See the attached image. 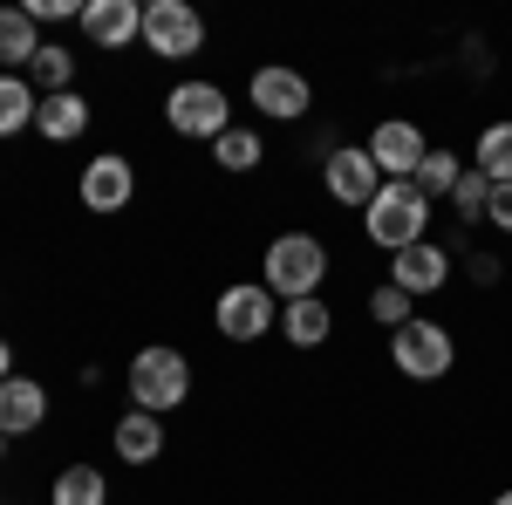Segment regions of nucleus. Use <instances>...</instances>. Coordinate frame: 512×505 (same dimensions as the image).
Masks as SVG:
<instances>
[{
    "label": "nucleus",
    "mask_w": 512,
    "mask_h": 505,
    "mask_svg": "<svg viewBox=\"0 0 512 505\" xmlns=\"http://www.w3.org/2000/svg\"><path fill=\"white\" fill-rule=\"evenodd\" d=\"M260 280H267V294H274L280 308L287 301H308V294H321V280H328V246L315 233H280L267 246V260H260Z\"/></svg>",
    "instance_id": "f257e3e1"
},
{
    "label": "nucleus",
    "mask_w": 512,
    "mask_h": 505,
    "mask_svg": "<svg viewBox=\"0 0 512 505\" xmlns=\"http://www.w3.org/2000/svg\"><path fill=\"white\" fill-rule=\"evenodd\" d=\"M185 396H192V362H185V349L151 342V349L130 355V410L164 417V410H178Z\"/></svg>",
    "instance_id": "f03ea898"
},
{
    "label": "nucleus",
    "mask_w": 512,
    "mask_h": 505,
    "mask_svg": "<svg viewBox=\"0 0 512 505\" xmlns=\"http://www.w3.org/2000/svg\"><path fill=\"white\" fill-rule=\"evenodd\" d=\"M362 226H369V239H376L383 253H403V246L431 239V198L417 192V185H383V192L369 198Z\"/></svg>",
    "instance_id": "7ed1b4c3"
},
{
    "label": "nucleus",
    "mask_w": 512,
    "mask_h": 505,
    "mask_svg": "<svg viewBox=\"0 0 512 505\" xmlns=\"http://www.w3.org/2000/svg\"><path fill=\"white\" fill-rule=\"evenodd\" d=\"M390 362L403 369V383H444L451 369H458V342H451V328L444 321H403L390 335Z\"/></svg>",
    "instance_id": "20e7f679"
},
{
    "label": "nucleus",
    "mask_w": 512,
    "mask_h": 505,
    "mask_svg": "<svg viewBox=\"0 0 512 505\" xmlns=\"http://www.w3.org/2000/svg\"><path fill=\"white\" fill-rule=\"evenodd\" d=\"M164 123H171L178 137H205V144H212V137L233 130V103H226L219 82H198L192 76V82H178V89L164 96Z\"/></svg>",
    "instance_id": "39448f33"
},
{
    "label": "nucleus",
    "mask_w": 512,
    "mask_h": 505,
    "mask_svg": "<svg viewBox=\"0 0 512 505\" xmlns=\"http://www.w3.org/2000/svg\"><path fill=\"white\" fill-rule=\"evenodd\" d=\"M212 328H219L226 342H260V335H274V328H280V301L267 294V280H239V287L219 294Z\"/></svg>",
    "instance_id": "423d86ee"
},
{
    "label": "nucleus",
    "mask_w": 512,
    "mask_h": 505,
    "mask_svg": "<svg viewBox=\"0 0 512 505\" xmlns=\"http://www.w3.org/2000/svg\"><path fill=\"white\" fill-rule=\"evenodd\" d=\"M144 48L158 62H192L198 48H205L198 7H185V0H144Z\"/></svg>",
    "instance_id": "0eeeda50"
},
{
    "label": "nucleus",
    "mask_w": 512,
    "mask_h": 505,
    "mask_svg": "<svg viewBox=\"0 0 512 505\" xmlns=\"http://www.w3.org/2000/svg\"><path fill=\"white\" fill-rule=\"evenodd\" d=\"M246 103H253L267 123H301L308 110H315V89H308L301 69H287V62H260L253 82H246Z\"/></svg>",
    "instance_id": "6e6552de"
},
{
    "label": "nucleus",
    "mask_w": 512,
    "mask_h": 505,
    "mask_svg": "<svg viewBox=\"0 0 512 505\" xmlns=\"http://www.w3.org/2000/svg\"><path fill=\"white\" fill-rule=\"evenodd\" d=\"M369 157H376L383 185H410V178H417V164L431 157V137H424L410 117H383L376 130H369Z\"/></svg>",
    "instance_id": "1a4fd4ad"
},
{
    "label": "nucleus",
    "mask_w": 512,
    "mask_h": 505,
    "mask_svg": "<svg viewBox=\"0 0 512 505\" xmlns=\"http://www.w3.org/2000/svg\"><path fill=\"white\" fill-rule=\"evenodd\" d=\"M76 198L96 212V219H110V212H130V198H137V164L123 151H103V157H89L82 164V178H76Z\"/></svg>",
    "instance_id": "9d476101"
},
{
    "label": "nucleus",
    "mask_w": 512,
    "mask_h": 505,
    "mask_svg": "<svg viewBox=\"0 0 512 505\" xmlns=\"http://www.w3.org/2000/svg\"><path fill=\"white\" fill-rule=\"evenodd\" d=\"M321 185H328V198H335V205L369 212V198L383 192V171H376L369 144H342V151H328V164H321Z\"/></svg>",
    "instance_id": "9b49d317"
},
{
    "label": "nucleus",
    "mask_w": 512,
    "mask_h": 505,
    "mask_svg": "<svg viewBox=\"0 0 512 505\" xmlns=\"http://www.w3.org/2000/svg\"><path fill=\"white\" fill-rule=\"evenodd\" d=\"M82 41L103 48V55L144 41V7L137 0H82Z\"/></svg>",
    "instance_id": "f8f14e48"
},
{
    "label": "nucleus",
    "mask_w": 512,
    "mask_h": 505,
    "mask_svg": "<svg viewBox=\"0 0 512 505\" xmlns=\"http://www.w3.org/2000/svg\"><path fill=\"white\" fill-rule=\"evenodd\" d=\"M390 280L410 294V301H424V294H437V287L451 280V253H444L437 239H417V246L390 253Z\"/></svg>",
    "instance_id": "ddd939ff"
},
{
    "label": "nucleus",
    "mask_w": 512,
    "mask_h": 505,
    "mask_svg": "<svg viewBox=\"0 0 512 505\" xmlns=\"http://www.w3.org/2000/svg\"><path fill=\"white\" fill-rule=\"evenodd\" d=\"M48 424V389L35 376H7L0 383V437H28Z\"/></svg>",
    "instance_id": "4468645a"
},
{
    "label": "nucleus",
    "mask_w": 512,
    "mask_h": 505,
    "mask_svg": "<svg viewBox=\"0 0 512 505\" xmlns=\"http://www.w3.org/2000/svg\"><path fill=\"white\" fill-rule=\"evenodd\" d=\"M110 451H117L123 465H158L164 458V424L151 410H123L117 430H110Z\"/></svg>",
    "instance_id": "2eb2a0df"
},
{
    "label": "nucleus",
    "mask_w": 512,
    "mask_h": 505,
    "mask_svg": "<svg viewBox=\"0 0 512 505\" xmlns=\"http://www.w3.org/2000/svg\"><path fill=\"white\" fill-rule=\"evenodd\" d=\"M41 55V28L28 7H0V76H28V62Z\"/></svg>",
    "instance_id": "dca6fc26"
},
{
    "label": "nucleus",
    "mask_w": 512,
    "mask_h": 505,
    "mask_svg": "<svg viewBox=\"0 0 512 505\" xmlns=\"http://www.w3.org/2000/svg\"><path fill=\"white\" fill-rule=\"evenodd\" d=\"M280 335H287V349H321L328 335H335V308L308 294V301H287L280 308Z\"/></svg>",
    "instance_id": "f3484780"
},
{
    "label": "nucleus",
    "mask_w": 512,
    "mask_h": 505,
    "mask_svg": "<svg viewBox=\"0 0 512 505\" xmlns=\"http://www.w3.org/2000/svg\"><path fill=\"white\" fill-rule=\"evenodd\" d=\"M35 130L48 137V144H76L82 130H89V96H82V89H62V96H41Z\"/></svg>",
    "instance_id": "a211bd4d"
},
{
    "label": "nucleus",
    "mask_w": 512,
    "mask_h": 505,
    "mask_svg": "<svg viewBox=\"0 0 512 505\" xmlns=\"http://www.w3.org/2000/svg\"><path fill=\"white\" fill-rule=\"evenodd\" d=\"M472 171H485L492 185H512V123H485V130H478Z\"/></svg>",
    "instance_id": "6ab92c4d"
},
{
    "label": "nucleus",
    "mask_w": 512,
    "mask_h": 505,
    "mask_svg": "<svg viewBox=\"0 0 512 505\" xmlns=\"http://www.w3.org/2000/svg\"><path fill=\"white\" fill-rule=\"evenodd\" d=\"M48 505H110V478H103L96 465H69L62 478H55Z\"/></svg>",
    "instance_id": "aec40b11"
},
{
    "label": "nucleus",
    "mask_w": 512,
    "mask_h": 505,
    "mask_svg": "<svg viewBox=\"0 0 512 505\" xmlns=\"http://www.w3.org/2000/svg\"><path fill=\"white\" fill-rule=\"evenodd\" d=\"M28 82H35L41 96H62V89H76V48H55V41H41V55L28 62Z\"/></svg>",
    "instance_id": "412c9836"
},
{
    "label": "nucleus",
    "mask_w": 512,
    "mask_h": 505,
    "mask_svg": "<svg viewBox=\"0 0 512 505\" xmlns=\"http://www.w3.org/2000/svg\"><path fill=\"white\" fill-rule=\"evenodd\" d=\"M260 157H267V144H260V130H246V123H233L226 137H212V164H219V171H260Z\"/></svg>",
    "instance_id": "4be33fe9"
},
{
    "label": "nucleus",
    "mask_w": 512,
    "mask_h": 505,
    "mask_svg": "<svg viewBox=\"0 0 512 505\" xmlns=\"http://www.w3.org/2000/svg\"><path fill=\"white\" fill-rule=\"evenodd\" d=\"M41 110V96H35V82L28 76H0V137H14V130H28Z\"/></svg>",
    "instance_id": "5701e85b"
},
{
    "label": "nucleus",
    "mask_w": 512,
    "mask_h": 505,
    "mask_svg": "<svg viewBox=\"0 0 512 505\" xmlns=\"http://www.w3.org/2000/svg\"><path fill=\"white\" fill-rule=\"evenodd\" d=\"M458 178H465V164H458V151H431L424 157V164H417V178H410V185H417V192L431 198H451V185H458Z\"/></svg>",
    "instance_id": "b1692460"
},
{
    "label": "nucleus",
    "mask_w": 512,
    "mask_h": 505,
    "mask_svg": "<svg viewBox=\"0 0 512 505\" xmlns=\"http://www.w3.org/2000/svg\"><path fill=\"white\" fill-rule=\"evenodd\" d=\"M417 301H410V294H403V287H396V280H383V287H376V294H369V314H376V328H403V321H417Z\"/></svg>",
    "instance_id": "393cba45"
},
{
    "label": "nucleus",
    "mask_w": 512,
    "mask_h": 505,
    "mask_svg": "<svg viewBox=\"0 0 512 505\" xmlns=\"http://www.w3.org/2000/svg\"><path fill=\"white\" fill-rule=\"evenodd\" d=\"M451 205H458V219H485V205H492V178L465 164V178L451 185Z\"/></svg>",
    "instance_id": "a878e982"
},
{
    "label": "nucleus",
    "mask_w": 512,
    "mask_h": 505,
    "mask_svg": "<svg viewBox=\"0 0 512 505\" xmlns=\"http://www.w3.org/2000/svg\"><path fill=\"white\" fill-rule=\"evenodd\" d=\"M485 226H492V233H512V185H492V205H485Z\"/></svg>",
    "instance_id": "bb28decb"
},
{
    "label": "nucleus",
    "mask_w": 512,
    "mask_h": 505,
    "mask_svg": "<svg viewBox=\"0 0 512 505\" xmlns=\"http://www.w3.org/2000/svg\"><path fill=\"white\" fill-rule=\"evenodd\" d=\"M28 14H35V28H41V21H69V14L82 21V7H76V0H28Z\"/></svg>",
    "instance_id": "cd10ccee"
},
{
    "label": "nucleus",
    "mask_w": 512,
    "mask_h": 505,
    "mask_svg": "<svg viewBox=\"0 0 512 505\" xmlns=\"http://www.w3.org/2000/svg\"><path fill=\"white\" fill-rule=\"evenodd\" d=\"M472 280H478V287H492V280H499V260H492V253H472Z\"/></svg>",
    "instance_id": "c85d7f7f"
},
{
    "label": "nucleus",
    "mask_w": 512,
    "mask_h": 505,
    "mask_svg": "<svg viewBox=\"0 0 512 505\" xmlns=\"http://www.w3.org/2000/svg\"><path fill=\"white\" fill-rule=\"evenodd\" d=\"M7 376H14V349L0 342V383H7Z\"/></svg>",
    "instance_id": "c756f323"
},
{
    "label": "nucleus",
    "mask_w": 512,
    "mask_h": 505,
    "mask_svg": "<svg viewBox=\"0 0 512 505\" xmlns=\"http://www.w3.org/2000/svg\"><path fill=\"white\" fill-rule=\"evenodd\" d=\"M492 505H512V492H499V499H492Z\"/></svg>",
    "instance_id": "7c9ffc66"
},
{
    "label": "nucleus",
    "mask_w": 512,
    "mask_h": 505,
    "mask_svg": "<svg viewBox=\"0 0 512 505\" xmlns=\"http://www.w3.org/2000/svg\"><path fill=\"white\" fill-rule=\"evenodd\" d=\"M0 458H7V437H0Z\"/></svg>",
    "instance_id": "2f4dec72"
}]
</instances>
